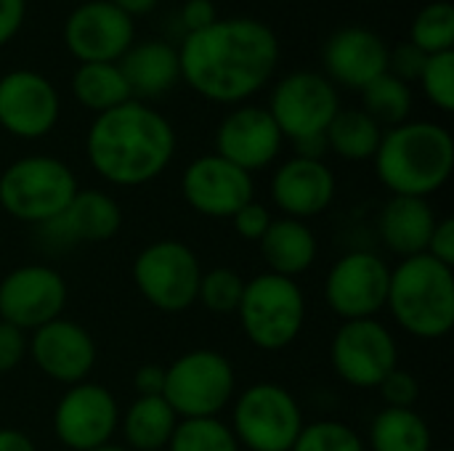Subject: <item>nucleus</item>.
I'll return each instance as SVG.
<instances>
[{"label": "nucleus", "mask_w": 454, "mask_h": 451, "mask_svg": "<svg viewBox=\"0 0 454 451\" xmlns=\"http://www.w3.org/2000/svg\"><path fill=\"white\" fill-rule=\"evenodd\" d=\"M27 19V0H0V48L11 43Z\"/></svg>", "instance_id": "42"}, {"label": "nucleus", "mask_w": 454, "mask_h": 451, "mask_svg": "<svg viewBox=\"0 0 454 451\" xmlns=\"http://www.w3.org/2000/svg\"><path fill=\"white\" fill-rule=\"evenodd\" d=\"M117 66H120V72L130 88V96L136 101H149V98L165 96L181 80L178 48L165 40L133 43L122 53Z\"/></svg>", "instance_id": "23"}, {"label": "nucleus", "mask_w": 454, "mask_h": 451, "mask_svg": "<svg viewBox=\"0 0 454 451\" xmlns=\"http://www.w3.org/2000/svg\"><path fill=\"white\" fill-rule=\"evenodd\" d=\"M439 215L434 213L428 199L420 197H391L378 218L380 242L388 253L404 258L423 255L428 250V239L434 234Z\"/></svg>", "instance_id": "24"}, {"label": "nucleus", "mask_w": 454, "mask_h": 451, "mask_svg": "<svg viewBox=\"0 0 454 451\" xmlns=\"http://www.w3.org/2000/svg\"><path fill=\"white\" fill-rule=\"evenodd\" d=\"M330 362L343 383L370 391L399 367V343L378 316L343 322L330 343Z\"/></svg>", "instance_id": "10"}, {"label": "nucleus", "mask_w": 454, "mask_h": 451, "mask_svg": "<svg viewBox=\"0 0 454 451\" xmlns=\"http://www.w3.org/2000/svg\"><path fill=\"white\" fill-rule=\"evenodd\" d=\"M380 399L386 401V407L391 409H415L418 399H420V383L412 372L396 367L380 385Z\"/></svg>", "instance_id": "36"}, {"label": "nucleus", "mask_w": 454, "mask_h": 451, "mask_svg": "<svg viewBox=\"0 0 454 451\" xmlns=\"http://www.w3.org/2000/svg\"><path fill=\"white\" fill-rule=\"evenodd\" d=\"M90 451H130L128 447H122V444H104V447H98V449H90Z\"/></svg>", "instance_id": "47"}, {"label": "nucleus", "mask_w": 454, "mask_h": 451, "mask_svg": "<svg viewBox=\"0 0 454 451\" xmlns=\"http://www.w3.org/2000/svg\"><path fill=\"white\" fill-rule=\"evenodd\" d=\"M181 80L202 98L239 106L269 85L279 66L277 32L253 16H221L178 45Z\"/></svg>", "instance_id": "1"}, {"label": "nucleus", "mask_w": 454, "mask_h": 451, "mask_svg": "<svg viewBox=\"0 0 454 451\" xmlns=\"http://www.w3.org/2000/svg\"><path fill=\"white\" fill-rule=\"evenodd\" d=\"M388 43L370 27L346 24L322 45L325 77L338 88L364 90L372 80L388 72Z\"/></svg>", "instance_id": "20"}, {"label": "nucleus", "mask_w": 454, "mask_h": 451, "mask_svg": "<svg viewBox=\"0 0 454 451\" xmlns=\"http://www.w3.org/2000/svg\"><path fill=\"white\" fill-rule=\"evenodd\" d=\"M271 221H274V218H271L269 207L258 205L255 199L247 202L242 210H237V213L231 215V226H234L237 237L245 239V242H261L263 234L269 231Z\"/></svg>", "instance_id": "37"}, {"label": "nucleus", "mask_w": 454, "mask_h": 451, "mask_svg": "<svg viewBox=\"0 0 454 451\" xmlns=\"http://www.w3.org/2000/svg\"><path fill=\"white\" fill-rule=\"evenodd\" d=\"M306 295L298 279L263 271L245 282L237 308L239 327L250 346L266 354L290 348L306 327Z\"/></svg>", "instance_id": "5"}, {"label": "nucleus", "mask_w": 454, "mask_h": 451, "mask_svg": "<svg viewBox=\"0 0 454 451\" xmlns=\"http://www.w3.org/2000/svg\"><path fill=\"white\" fill-rule=\"evenodd\" d=\"M162 385H165V367L141 364L133 372V388L138 396H162Z\"/></svg>", "instance_id": "43"}, {"label": "nucleus", "mask_w": 454, "mask_h": 451, "mask_svg": "<svg viewBox=\"0 0 454 451\" xmlns=\"http://www.w3.org/2000/svg\"><path fill=\"white\" fill-rule=\"evenodd\" d=\"M202 266L197 253L178 239H157L133 260V284L141 298L162 311L181 314L197 303Z\"/></svg>", "instance_id": "9"}, {"label": "nucleus", "mask_w": 454, "mask_h": 451, "mask_svg": "<svg viewBox=\"0 0 454 451\" xmlns=\"http://www.w3.org/2000/svg\"><path fill=\"white\" fill-rule=\"evenodd\" d=\"M234 396V364L213 348L186 351L165 367L162 399L178 420L221 417V412L231 407Z\"/></svg>", "instance_id": "7"}, {"label": "nucleus", "mask_w": 454, "mask_h": 451, "mask_svg": "<svg viewBox=\"0 0 454 451\" xmlns=\"http://www.w3.org/2000/svg\"><path fill=\"white\" fill-rule=\"evenodd\" d=\"M285 136L266 106L239 104L215 128V154L247 170L269 167L282 152Z\"/></svg>", "instance_id": "19"}, {"label": "nucleus", "mask_w": 454, "mask_h": 451, "mask_svg": "<svg viewBox=\"0 0 454 451\" xmlns=\"http://www.w3.org/2000/svg\"><path fill=\"white\" fill-rule=\"evenodd\" d=\"M388 282L391 266L386 258L370 250H354L333 263L325 279V300L343 322L375 319L386 308Z\"/></svg>", "instance_id": "12"}, {"label": "nucleus", "mask_w": 454, "mask_h": 451, "mask_svg": "<svg viewBox=\"0 0 454 451\" xmlns=\"http://www.w3.org/2000/svg\"><path fill=\"white\" fill-rule=\"evenodd\" d=\"M29 354V335L8 322H0V375L13 372Z\"/></svg>", "instance_id": "39"}, {"label": "nucleus", "mask_w": 454, "mask_h": 451, "mask_svg": "<svg viewBox=\"0 0 454 451\" xmlns=\"http://www.w3.org/2000/svg\"><path fill=\"white\" fill-rule=\"evenodd\" d=\"M61 114L56 85L35 69H11L0 77V128L35 141L48 136Z\"/></svg>", "instance_id": "17"}, {"label": "nucleus", "mask_w": 454, "mask_h": 451, "mask_svg": "<svg viewBox=\"0 0 454 451\" xmlns=\"http://www.w3.org/2000/svg\"><path fill=\"white\" fill-rule=\"evenodd\" d=\"M290 451H367V444L340 420H317L303 425Z\"/></svg>", "instance_id": "34"}, {"label": "nucleus", "mask_w": 454, "mask_h": 451, "mask_svg": "<svg viewBox=\"0 0 454 451\" xmlns=\"http://www.w3.org/2000/svg\"><path fill=\"white\" fill-rule=\"evenodd\" d=\"M258 247L269 271L287 279L303 276L306 271H311V266L319 258V242L314 229L306 221H295L285 215L271 221Z\"/></svg>", "instance_id": "25"}, {"label": "nucleus", "mask_w": 454, "mask_h": 451, "mask_svg": "<svg viewBox=\"0 0 454 451\" xmlns=\"http://www.w3.org/2000/svg\"><path fill=\"white\" fill-rule=\"evenodd\" d=\"M394 322L418 340H442L454 327V268L428 253L391 268L388 300Z\"/></svg>", "instance_id": "4"}, {"label": "nucleus", "mask_w": 454, "mask_h": 451, "mask_svg": "<svg viewBox=\"0 0 454 451\" xmlns=\"http://www.w3.org/2000/svg\"><path fill=\"white\" fill-rule=\"evenodd\" d=\"M181 194L197 215L231 221L237 210L255 199V181L247 170L213 152L186 165L181 175Z\"/></svg>", "instance_id": "15"}, {"label": "nucleus", "mask_w": 454, "mask_h": 451, "mask_svg": "<svg viewBox=\"0 0 454 451\" xmlns=\"http://www.w3.org/2000/svg\"><path fill=\"white\" fill-rule=\"evenodd\" d=\"M426 53L420 48H415L410 40L399 43L396 48L388 51V72L399 80H404L407 85H412L415 80H420V72L426 66Z\"/></svg>", "instance_id": "38"}, {"label": "nucleus", "mask_w": 454, "mask_h": 451, "mask_svg": "<svg viewBox=\"0 0 454 451\" xmlns=\"http://www.w3.org/2000/svg\"><path fill=\"white\" fill-rule=\"evenodd\" d=\"M380 183L391 197L428 199L450 181L454 170L452 133L428 120H407L386 128L372 157Z\"/></svg>", "instance_id": "3"}, {"label": "nucleus", "mask_w": 454, "mask_h": 451, "mask_svg": "<svg viewBox=\"0 0 454 451\" xmlns=\"http://www.w3.org/2000/svg\"><path fill=\"white\" fill-rule=\"evenodd\" d=\"M410 43L426 56L454 51V5L450 0L426 3L410 27Z\"/></svg>", "instance_id": "31"}, {"label": "nucleus", "mask_w": 454, "mask_h": 451, "mask_svg": "<svg viewBox=\"0 0 454 451\" xmlns=\"http://www.w3.org/2000/svg\"><path fill=\"white\" fill-rule=\"evenodd\" d=\"M120 226H122V210L112 194L101 189H77L67 210L56 221L40 229L56 231L64 242L101 245L114 239Z\"/></svg>", "instance_id": "22"}, {"label": "nucleus", "mask_w": 454, "mask_h": 451, "mask_svg": "<svg viewBox=\"0 0 454 451\" xmlns=\"http://www.w3.org/2000/svg\"><path fill=\"white\" fill-rule=\"evenodd\" d=\"M266 109L285 138L301 141L309 136H325L340 109V96L322 72L295 69L274 85Z\"/></svg>", "instance_id": "11"}, {"label": "nucleus", "mask_w": 454, "mask_h": 451, "mask_svg": "<svg viewBox=\"0 0 454 451\" xmlns=\"http://www.w3.org/2000/svg\"><path fill=\"white\" fill-rule=\"evenodd\" d=\"M218 19L221 16H218V8L213 0H184V5H181V24L186 29V35L207 29Z\"/></svg>", "instance_id": "41"}, {"label": "nucleus", "mask_w": 454, "mask_h": 451, "mask_svg": "<svg viewBox=\"0 0 454 451\" xmlns=\"http://www.w3.org/2000/svg\"><path fill=\"white\" fill-rule=\"evenodd\" d=\"M35 367L53 383L77 385L85 383L96 367L98 351L93 335L72 322V319H53L40 330L29 332V354Z\"/></svg>", "instance_id": "18"}, {"label": "nucleus", "mask_w": 454, "mask_h": 451, "mask_svg": "<svg viewBox=\"0 0 454 451\" xmlns=\"http://www.w3.org/2000/svg\"><path fill=\"white\" fill-rule=\"evenodd\" d=\"M0 451H37V447L27 433L16 428H0Z\"/></svg>", "instance_id": "45"}, {"label": "nucleus", "mask_w": 454, "mask_h": 451, "mask_svg": "<svg viewBox=\"0 0 454 451\" xmlns=\"http://www.w3.org/2000/svg\"><path fill=\"white\" fill-rule=\"evenodd\" d=\"M306 420L298 399L279 383L247 385L231 401V433L245 451H290Z\"/></svg>", "instance_id": "8"}, {"label": "nucleus", "mask_w": 454, "mask_h": 451, "mask_svg": "<svg viewBox=\"0 0 454 451\" xmlns=\"http://www.w3.org/2000/svg\"><path fill=\"white\" fill-rule=\"evenodd\" d=\"M367 451H434V433L415 409H380L370 425Z\"/></svg>", "instance_id": "27"}, {"label": "nucleus", "mask_w": 454, "mask_h": 451, "mask_svg": "<svg viewBox=\"0 0 454 451\" xmlns=\"http://www.w3.org/2000/svg\"><path fill=\"white\" fill-rule=\"evenodd\" d=\"M165 451H242L229 423L221 417L178 420Z\"/></svg>", "instance_id": "32"}, {"label": "nucleus", "mask_w": 454, "mask_h": 451, "mask_svg": "<svg viewBox=\"0 0 454 451\" xmlns=\"http://www.w3.org/2000/svg\"><path fill=\"white\" fill-rule=\"evenodd\" d=\"M362 93V109L386 130L394 125H402L410 120L412 114V85H407L404 80L394 77L391 72L380 74L378 80H372Z\"/></svg>", "instance_id": "30"}, {"label": "nucleus", "mask_w": 454, "mask_h": 451, "mask_svg": "<svg viewBox=\"0 0 454 451\" xmlns=\"http://www.w3.org/2000/svg\"><path fill=\"white\" fill-rule=\"evenodd\" d=\"M420 88L426 93V98L442 109V112H452L454 109V51L444 53H434L426 58V66L420 72Z\"/></svg>", "instance_id": "35"}, {"label": "nucleus", "mask_w": 454, "mask_h": 451, "mask_svg": "<svg viewBox=\"0 0 454 451\" xmlns=\"http://www.w3.org/2000/svg\"><path fill=\"white\" fill-rule=\"evenodd\" d=\"M109 3H114L122 13H128V16L136 21L138 16L152 13V11L157 8V3H160V0H109Z\"/></svg>", "instance_id": "46"}, {"label": "nucleus", "mask_w": 454, "mask_h": 451, "mask_svg": "<svg viewBox=\"0 0 454 451\" xmlns=\"http://www.w3.org/2000/svg\"><path fill=\"white\" fill-rule=\"evenodd\" d=\"M61 35L77 64L120 61L136 43V21L109 0H85L67 16Z\"/></svg>", "instance_id": "16"}, {"label": "nucleus", "mask_w": 454, "mask_h": 451, "mask_svg": "<svg viewBox=\"0 0 454 451\" xmlns=\"http://www.w3.org/2000/svg\"><path fill=\"white\" fill-rule=\"evenodd\" d=\"M69 287L64 276L45 263H27L0 279V322L27 335L64 314Z\"/></svg>", "instance_id": "14"}, {"label": "nucleus", "mask_w": 454, "mask_h": 451, "mask_svg": "<svg viewBox=\"0 0 454 451\" xmlns=\"http://www.w3.org/2000/svg\"><path fill=\"white\" fill-rule=\"evenodd\" d=\"M120 431V404L98 383H77L64 391L53 409V433L69 451H90L112 444Z\"/></svg>", "instance_id": "13"}, {"label": "nucleus", "mask_w": 454, "mask_h": 451, "mask_svg": "<svg viewBox=\"0 0 454 451\" xmlns=\"http://www.w3.org/2000/svg\"><path fill=\"white\" fill-rule=\"evenodd\" d=\"M269 189L274 205L285 218L309 223L333 205L338 194V181L325 159L290 157L274 170Z\"/></svg>", "instance_id": "21"}, {"label": "nucleus", "mask_w": 454, "mask_h": 451, "mask_svg": "<svg viewBox=\"0 0 454 451\" xmlns=\"http://www.w3.org/2000/svg\"><path fill=\"white\" fill-rule=\"evenodd\" d=\"M176 425L178 417L162 396H136L130 407L120 412V433L125 439L122 447L130 451L168 449Z\"/></svg>", "instance_id": "26"}, {"label": "nucleus", "mask_w": 454, "mask_h": 451, "mask_svg": "<svg viewBox=\"0 0 454 451\" xmlns=\"http://www.w3.org/2000/svg\"><path fill=\"white\" fill-rule=\"evenodd\" d=\"M72 96L80 106H85L93 114H104L133 98L117 61L77 64L72 74Z\"/></svg>", "instance_id": "28"}, {"label": "nucleus", "mask_w": 454, "mask_h": 451, "mask_svg": "<svg viewBox=\"0 0 454 451\" xmlns=\"http://www.w3.org/2000/svg\"><path fill=\"white\" fill-rule=\"evenodd\" d=\"M77 189V178L67 162L48 154H29L0 173V207L13 221L45 226L67 210Z\"/></svg>", "instance_id": "6"}, {"label": "nucleus", "mask_w": 454, "mask_h": 451, "mask_svg": "<svg viewBox=\"0 0 454 451\" xmlns=\"http://www.w3.org/2000/svg\"><path fill=\"white\" fill-rule=\"evenodd\" d=\"M426 253H428L434 260H439V263L454 268V221L450 215H444V218L436 221Z\"/></svg>", "instance_id": "40"}, {"label": "nucleus", "mask_w": 454, "mask_h": 451, "mask_svg": "<svg viewBox=\"0 0 454 451\" xmlns=\"http://www.w3.org/2000/svg\"><path fill=\"white\" fill-rule=\"evenodd\" d=\"M176 128L146 101H125L96 114L85 136L90 167L120 189H136L160 178L176 157Z\"/></svg>", "instance_id": "2"}, {"label": "nucleus", "mask_w": 454, "mask_h": 451, "mask_svg": "<svg viewBox=\"0 0 454 451\" xmlns=\"http://www.w3.org/2000/svg\"><path fill=\"white\" fill-rule=\"evenodd\" d=\"M295 146V157H306V159H325L327 149V138L325 136H309L301 141H293Z\"/></svg>", "instance_id": "44"}, {"label": "nucleus", "mask_w": 454, "mask_h": 451, "mask_svg": "<svg viewBox=\"0 0 454 451\" xmlns=\"http://www.w3.org/2000/svg\"><path fill=\"white\" fill-rule=\"evenodd\" d=\"M327 138V149L333 154H338L340 159L348 162H367L375 157L380 138H383V128L359 106V109H338V114L333 117L330 128L325 130Z\"/></svg>", "instance_id": "29"}, {"label": "nucleus", "mask_w": 454, "mask_h": 451, "mask_svg": "<svg viewBox=\"0 0 454 451\" xmlns=\"http://www.w3.org/2000/svg\"><path fill=\"white\" fill-rule=\"evenodd\" d=\"M245 276L229 266H218L210 271H202L197 303H202L210 314H237L242 292H245Z\"/></svg>", "instance_id": "33"}]
</instances>
